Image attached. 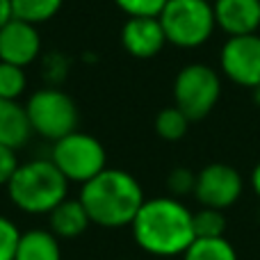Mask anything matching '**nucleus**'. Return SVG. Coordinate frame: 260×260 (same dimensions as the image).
<instances>
[{"label": "nucleus", "mask_w": 260, "mask_h": 260, "mask_svg": "<svg viewBox=\"0 0 260 260\" xmlns=\"http://www.w3.org/2000/svg\"><path fill=\"white\" fill-rule=\"evenodd\" d=\"M50 160L69 183L80 185L108 169V153L103 144L94 135L80 133V130H73L71 135L53 142Z\"/></svg>", "instance_id": "nucleus-5"}, {"label": "nucleus", "mask_w": 260, "mask_h": 260, "mask_svg": "<svg viewBox=\"0 0 260 260\" xmlns=\"http://www.w3.org/2000/svg\"><path fill=\"white\" fill-rule=\"evenodd\" d=\"M44 76L50 80V87H57V82L67 76V57L62 53H53L44 59Z\"/></svg>", "instance_id": "nucleus-24"}, {"label": "nucleus", "mask_w": 260, "mask_h": 260, "mask_svg": "<svg viewBox=\"0 0 260 260\" xmlns=\"http://www.w3.org/2000/svg\"><path fill=\"white\" fill-rule=\"evenodd\" d=\"M25 87H27L25 69L16 67V64L0 62V99L16 101L25 91Z\"/></svg>", "instance_id": "nucleus-20"}, {"label": "nucleus", "mask_w": 260, "mask_h": 260, "mask_svg": "<svg viewBox=\"0 0 260 260\" xmlns=\"http://www.w3.org/2000/svg\"><path fill=\"white\" fill-rule=\"evenodd\" d=\"M30 135L32 126L27 119L25 105H21L18 101L0 99V144L18 151L27 144Z\"/></svg>", "instance_id": "nucleus-14"}, {"label": "nucleus", "mask_w": 260, "mask_h": 260, "mask_svg": "<svg viewBox=\"0 0 260 260\" xmlns=\"http://www.w3.org/2000/svg\"><path fill=\"white\" fill-rule=\"evenodd\" d=\"M251 101H253V105H256V108H260V85H256L251 89Z\"/></svg>", "instance_id": "nucleus-28"}, {"label": "nucleus", "mask_w": 260, "mask_h": 260, "mask_svg": "<svg viewBox=\"0 0 260 260\" xmlns=\"http://www.w3.org/2000/svg\"><path fill=\"white\" fill-rule=\"evenodd\" d=\"M130 229L135 244L155 258L183 256L197 240L192 210L174 197L146 199Z\"/></svg>", "instance_id": "nucleus-1"}, {"label": "nucleus", "mask_w": 260, "mask_h": 260, "mask_svg": "<svg viewBox=\"0 0 260 260\" xmlns=\"http://www.w3.org/2000/svg\"><path fill=\"white\" fill-rule=\"evenodd\" d=\"M14 260H62L59 240L46 229H32L21 233V242Z\"/></svg>", "instance_id": "nucleus-15"}, {"label": "nucleus", "mask_w": 260, "mask_h": 260, "mask_svg": "<svg viewBox=\"0 0 260 260\" xmlns=\"http://www.w3.org/2000/svg\"><path fill=\"white\" fill-rule=\"evenodd\" d=\"M194 238H226V215L215 208H199L192 212Z\"/></svg>", "instance_id": "nucleus-19"}, {"label": "nucleus", "mask_w": 260, "mask_h": 260, "mask_svg": "<svg viewBox=\"0 0 260 260\" xmlns=\"http://www.w3.org/2000/svg\"><path fill=\"white\" fill-rule=\"evenodd\" d=\"M221 96V78L212 67L192 62L178 71L174 80V105L189 121L206 119Z\"/></svg>", "instance_id": "nucleus-6"}, {"label": "nucleus", "mask_w": 260, "mask_h": 260, "mask_svg": "<svg viewBox=\"0 0 260 260\" xmlns=\"http://www.w3.org/2000/svg\"><path fill=\"white\" fill-rule=\"evenodd\" d=\"M258 224H260V210H258Z\"/></svg>", "instance_id": "nucleus-29"}, {"label": "nucleus", "mask_w": 260, "mask_h": 260, "mask_svg": "<svg viewBox=\"0 0 260 260\" xmlns=\"http://www.w3.org/2000/svg\"><path fill=\"white\" fill-rule=\"evenodd\" d=\"M80 203L89 221L101 229H123L137 217L146 197L133 174L123 169H103L80 189Z\"/></svg>", "instance_id": "nucleus-2"}, {"label": "nucleus", "mask_w": 260, "mask_h": 260, "mask_svg": "<svg viewBox=\"0 0 260 260\" xmlns=\"http://www.w3.org/2000/svg\"><path fill=\"white\" fill-rule=\"evenodd\" d=\"M251 189H253V194H256V197L260 199V162L256 167H253V171H251Z\"/></svg>", "instance_id": "nucleus-27"}, {"label": "nucleus", "mask_w": 260, "mask_h": 260, "mask_svg": "<svg viewBox=\"0 0 260 260\" xmlns=\"http://www.w3.org/2000/svg\"><path fill=\"white\" fill-rule=\"evenodd\" d=\"M89 215H87L85 206L80 203V199H64L57 208L48 215V226L50 233L55 238L62 240H73L80 238L87 229H89Z\"/></svg>", "instance_id": "nucleus-13"}, {"label": "nucleus", "mask_w": 260, "mask_h": 260, "mask_svg": "<svg viewBox=\"0 0 260 260\" xmlns=\"http://www.w3.org/2000/svg\"><path fill=\"white\" fill-rule=\"evenodd\" d=\"M197 187V174L187 167H176L169 171L167 176V189H169V197L174 199H183L187 194H194Z\"/></svg>", "instance_id": "nucleus-21"}, {"label": "nucleus", "mask_w": 260, "mask_h": 260, "mask_svg": "<svg viewBox=\"0 0 260 260\" xmlns=\"http://www.w3.org/2000/svg\"><path fill=\"white\" fill-rule=\"evenodd\" d=\"M18 157H16V151L5 144H0V187H7V183L12 180L14 171L18 169Z\"/></svg>", "instance_id": "nucleus-25"}, {"label": "nucleus", "mask_w": 260, "mask_h": 260, "mask_svg": "<svg viewBox=\"0 0 260 260\" xmlns=\"http://www.w3.org/2000/svg\"><path fill=\"white\" fill-rule=\"evenodd\" d=\"M183 260H240L226 238H197L183 253Z\"/></svg>", "instance_id": "nucleus-16"}, {"label": "nucleus", "mask_w": 260, "mask_h": 260, "mask_svg": "<svg viewBox=\"0 0 260 260\" xmlns=\"http://www.w3.org/2000/svg\"><path fill=\"white\" fill-rule=\"evenodd\" d=\"M167 44L178 48H199L212 37L215 9L210 0H169L160 16Z\"/></svg>", "instance_id": "nucleus-4"}, {"label": "nucleus", "mask_w": 260, "mask_h": 260, "mask_svg": "<svg viewBox=\"0 0 260 260\" xmlns=\"http://www.w3.org/2000/svg\"><path fill=\"white\" fill-rule=\"evenodd\" d=\"M21 242V231L9 217L0 215V260H14Z\"/></svg>", "instance_id": "nucleus-22"}, {"label": "nucleus", "mask_w": 260, "mask_h": 260, "mask_svg": "<svg viewBox=\"0 0 260 260\" xmlns=\"http://www.w3.org/2000/svg\"><path fill=\"white\" fill-rule=\"evenodd\" d=\"M221 73L231 82L253 89L260 85V35L229 37L219 53Z\"/></svg>", "instance_id": "nucleus-9"}, {"label": "nucleus", "mask_w": 260, "mask_h": 260, "mask_svg": "<svg viewBox=\"0 0 260 260\" xmlns=\"http://www.w3.org/2000/svg\"><path fill=\"white\" fill-rule=\"evenodd\" d=\"M117 7L130 16H160L169 0H114Z\"/></svg>", "instance_id": "nucleus-23"}, {"label": "nucleus", "mask_w": 260, "mask_h": 260, "mask_svg": "<svg viewBox=\"0 0 260 260\" xmlns=\"http://www.w3.org/2000/svg\"><path fill=\"white\" fill-rule=\"evenodd\" d=\"M189 119L185 117V112H180L176 105L171 108H165L157 112L155 117V133L157 137H162L165 142H178L187 135L189 130Z\"/></svg>", "instance_id": "nucleus-18"}, {"label": "nucleus", "mask_w": 260, "mask_h": 260, "mask_svg": "<svg viewBox=\"0 0 260 260\" xmlns=\"http://www.w3.org/2000/svg\"><path fill=\"white\" fill-rule=\"evenodd\" d=\"M12 16H14L12 14V0H0V27H3Z\"/></svg>", "instance_id": "nucleus-26"}, {"label": "nucleus", "mask_w": 260, "mask_h": 260, "mask_svg": "<svg viewBox=\"0 0 260 260\" xmlns=\"http://www.w3.org/2000/svg\"><path fill=\"white\" fill-rule=\"evenodd\" d=\"M244 192V180L235 167L226 162H210L197 174V187L194 199L201 208H215V210H229L240 201Z\"/></svg>", "instance_id": "nucleus-8"}, {"label": "nucleus", "mask_w": 260, "mask_h": 260, "mask_svg": "<svg viewBox=\"0 0 260 260\" xmlns=\"http://www.w3.org/2000/svg\"><path fill=\"white\" fill-rule=\"evenodd\" d=\"M9 201L25 215H50L69 197V180L53 160H30L18 165L7 183Z\"/></svg>", "instance_id": "nucleus-3"}, {"label": "nucleus", "mask_w": 260, "mask_h": 260, "mask_svg": "<svg viewBox=\"0 0 260 260\" xmlns=\"http://www.w3.org/2000/svg\"><path fill=\"white\" fill-rule=\"evenodd\" d=\"M121 44L128 55L151 59L165 48L167 37L157 16H130L121 27Z\"/></svg>", "instance_id": "nucleus-11"}, {"label": "nucleus", "mask_w": 260, "mask_h": 260, "mask_svg": "<svg viewBox=\"0 0 260 260\" xmlns=\"http://www.w3.org/2000/svg\"><path fill=\"white\" fill-rule=\"evenodd\" d=\"M41 53V37L37 25L12 16L0 27V62L25 69Z\"/></svg>", "instance_id": "nucleus-10"}, {"label": "nucleus", "mask_w": 260, "mask_h": 260, "mask_svg": "<svg viewBox=\"0 0 260 260\" xmlns=\"http://www.w3.org/2000/svg\"><path fill=\"white\" fill-rule=\"evenodd\" d=\"M64 0H12V14L32 25L46 23L59 12Z\"/></svg>", "instance_id": "nucleus-17"}, {"label": "nucleus", "mask_w": 260, "mask_h": 260, "mask_svg": "<svg viewBox=\"0 0 260 260\" xmlns=\"http://www.w3.org/2000/svg\"><path fill=\"white\" fill-rule=\"evenodd\" d=\"M32 133L39 137L57 142V139L78 130V108L76 101L59 87H44L35 91L25 103Z\"/></svg>", "instance_id": "nucleus-7"}, {"label": "nucleus", "mask_w": 260, "mask_h": 260, "mask_svg": "<svg viewBox=\"0 0 260 260\" xmlns=\"http://www.w3.org/2000/svg\"><path fill=\"white\" fill-rule=\"evenodd\" d=\"M215 23L229 37L256 35L260 27V0H215Z\"/></svg>", "instance_id": "nucleus-12"}]
</instances>
